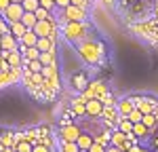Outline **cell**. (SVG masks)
<instances>
[{"label": "cell", "mask_w": 158, "mask_h": 152, "mask_svg": "<svg viewBox=\"0 0 158 152\" xmlns=\"http://www.w3.org/2000/svg\"><path fill=\"white\" fill-rule=\"evenodd\" d=\"M85 34H86L85 21H68V25H65V36L70 38V40H80Z\"/></svg>", "instance_id": "3957f363"}, {"label": "cell", "mask_w": 158, "mask_h": 152, "mask_svg": "<svg viewBox=\"0 0 158 152\" xmlns=\"http://www.w3.org/2000/svg\"><path fill=\"white\" fill-rule=\"evenodd\" d=\"M11 2H21V0H11Z\"/></svg>", "instance_id": "d4e9b609"}, {"label": "cell", "mask_w": 158, "mask_h": 152, "mask_svg": "<svg viewBox=\"0 0 158 152\" xmlns=\"http://www.w3.org/2000/svg\"><path fill=\"white\" fill-rule=\"evenodd\" d=\"M40 4L38 0H21V6H23V11H36V6Z\"/></svg>", "instance_id": "ffe728a7"}, {"label": "cell", "mask_w": 158, "mask_h": 152, "mask_svg": "<svg viewBox=\"0 0 158 152\" xmlns=\"http://www.w3.org/2000/svg\"><path fill=\"white\" fill-rule=\"evenodd\" d=\"M72 87H76V91H85L89 87V76H86L85 70H78L72 76Z\"/></svg>", "instance_id": "ba28073f"}, {"label": "cell", "mask_w": 158, "mask_h": 152, "mask_svg": "<svg viewBox=\"0 0 158 152\" xmlns=\"http://www.w3.org/2000/svg\"><path fill=\"white\" fill-rule=\"evenodd\" d=\"M0 47H2V51H11L17 47V38L13 36L11 32H6V34H2L0 36Z\"/></svg>", "instance_id": "7c38bea8"}, {"label": "cell", "mask_w": 158, "mask_h": 152, "mask_svg": "<svg viewBox=\"0 0 158 152\" xmlns=\"http://www.w3.org/2000/svg\"><path fill=\"white\" fill-rule=\"evenodd\" d=\"M85 112L91 118H99L101 112H103V101L99 99V97H86L85 99Z\"/></svg>", "instance_id": "7a4b0ae2"}, {"label": "cell", "mask_w": 158, "mask_h": 152, "mask_svg": "<svg viewBox=\"0 0 158 152\" xmlns=\"http://www.w3.org/2000/svg\"><path fill=\"white\" fill-rule=\"evenodd\" d=\"M9 4H11V0H0V11H4Z\"/></svg>", "instance_id": "cb8c5ba5"}, {"label": "cell", "mask_w": 158, "mask_h": 152, "mask_svg": "<svg viewBox=\"0 0 158 152\" xmlns=\"http://www.w3.org/2000/svg\"><path fill=\"white\" fill-rule=\"evenodd\" d=\"M68 4H72V0H55V6H59V9H65Z\"/></svg>", "instance_id": "7402d4cb"}, {"label": "cell", "mask_w": 158, "mask_h": 152, "mask_svg": "<svg viewBox=\"0 0 158 152\" xmlns=\"http://www.w3.org/2000/svg\"><path fill=\"white\" fill-rule=\"evenodd\" d=\"M21 13H23V6H21V2H11L2 15H4V21L6 23H13V21H19L21 19Z\"/></svg>", "instance_id": "277c9868"}, {"label": "cell", "mask_w": 158, "mask_h": 152, "mask_svg": "<svg viewBox=\"0 0 158 152\" xmlns=\"http://www.w3.org/2000/svg\"><path fill=\"white\" fill-rule=\"evenodd\" d=\"M36 49L40 51V53H44V51L55 49V42H53L49 36H38V40H36Z\"/></svg>", "instance_id": "5bb4252c"}, {"label": "cell", "mask_w": 158, "mask_h": 152, "mask_svg": "<svg viewBox=\"0 0 158 152\" xmlns=\"http://www.w3.org/2000/svg\"><path fill=\"white\" fill-rule=\"evenodd\" d=\"M19 21H21V23H23L27 30H32L38 19H36V15H34L32 11H23V13H21V19H19Z\"/></svg>", "instance_id": "2e32d148"}, {"label": "cell", "mask_w": 158, "mask_h": 152, "mask_svg": "<svg viewBox=\"0 0 158 152\" xmlns=\"http://www.w3.org/2000/svg\"><path fill=\"white\" fill-rule=\"evenodd\" d=\"M72 4H76V6H80V9H86L89 0H72Z\"/></svg>", "instance_id": "603a6c76"}, {"label": "cell", "mask_w": 158, "mask_h": 152, "mask_svg": "<svg viewBox=\"0 0 158 152\" xmlns=\"http://www.w3.org/2000/svg\"><path fill=\"white\" fill-rule=\"evenodd\" d=\"M53 27H55V23H53V17H51V19H38L32 30L36 32V36H49V32Z\"/></svg>", "instance_id": "52a82bcc"}, {"label": "cell", "mask_w": 158, "mask_h": 152, "mask_svg": "<svg viewBox=\"0 0 158 152\" xmlns=\"http://www.w3.org/2000/svg\"><path fill=\"white\" fill-rule=\"evenodd\" d=\"M80 125L78 123H65V125H61V139H68V141H76V137L80 135Z\"/></svg>", "instance_id": "5b68a950"}, {"label": "cell", "mask_w": 158, "mask_h": 152, "mask_svg": "<svg viewBox=\"0 0 158 152\" xmlns=\"http://www.w3.org/2000/svg\"><path fill=\"white\" fill-rule=\"evenodd\" d=\"M36 40L38 36L34 30H25V34L17 40V47H36Z\"/></svg>", "instance_id": "30bf717a"}, {"label": "cell", "mask_w": 158, "mask_h": 152, "mask_svg": "<svg viewBox=\"0 0 158 152\" xmlns=\"http://www.w3.org/2000/svg\"><path fill=\"white\" fill-rule=\"evenodd\" d=\"M34 15H36V19H51V11H49V9H44V6H40V4L36 6Z\"/></svg>", "instance_id": "d6986e66"}, {"label": "cell", "mask_w": 158, "mask_h": 152, "mask_svg": "<svg viewBox=\"0 0 158 152\" xmlns=\"http://www.w3.org/2000/svg\"><path fill=\"white\" fill-rule=\"evenodd\" d=\"M63 19L65 21H85V9H80L76 4H68L63 9Z\"/></svg>", "instance_id": "8992f818"}, {"label": "cell", "mask_w": 158, "mask_h": 152, "mask_svg": "<svg viewBox=\"0 0 158 152\" xmlns=\"http://www.w3.org/2000/svg\"><path fill=\"white\" fill-rule=\"evenodd\" d=\"M80 51H82V57H85L89 63H99L101 57H103V44L82 42V44H80Z\"/></svg>", "instance_id": "6da1fadb"}, {"label": "cell", "mask_w": 158, "mask_h": 152, "mask_svg": "<svg viewBox=\"0 0 158 152\" xmlns=\"http://www.w3.org/2000/svg\"><path fill=\"white\" fill-rule=\"evenodd\" d=\"M63 144H61V150L65 152H80V148H78V144L76 141H68V139H61Z\"/></svg>", "instance_id": "ac0fdd59"}, {"label": "cell", "mask_w": 158, "mask_h": 152, "mask_svg": "<svg viewBox=\"0 0 158 152\" xmlns=\"http://www.w3.org/2000/svg\"><path fill=\"white\" fill-rule=\"evenodd\" d=\"M25 30H27V27H25L21 21H13V23H9V32H11V34L17 38V40H19V38L25 34Z\"/></svg>", "instance_id": "9a60e30c"}, {"label": "cell", "mask_w": 158, "mask_h": 152, "mask_svg": "<svg viewBox=\"0 0 158 152\" xmlns=\"http://www.w3.org/2000/svg\"><path fill=\"white\" fill-rule=\"evenodd\" d=\"M38 59H40V63H42V65L55 63V49H51V51H44V53H40V55H38Z\"/></svg>", "instance_id": "e0dca14e"}, {"label": "cell", "mask_w": 158, "mask_h": 152, "mask_svg": "<svg viewBox=\"0 0 158 152\" xmlns=\"http://www.w3.org/2000/svg\"><path fill=\"white\" fill-rule=\"evenodd\" d=\"M131 133L135 135V139L139 141V139H148V135H150V129H148L141 120L139 123H133V129H131Z\"/></svg>", "instance_id": "8fae6325"}, {"label": "cell", "mask_w": 158, "mask_h": 152, "mask_svg": "<svg viewBox=\"0 0 158 152\" xmlns=\"http://www.w3.org/2000/svg\"><path fill=\"white\" fill-rule=\"evenodd\" d=\"M4 59L9 61V65L11 68H19L21 65V61H23V57H21V53H19V49L15 47V49H11V51H6L4 53Z\"/></svg>", "instance_id": "9c48e42d"}, {"label": "cell", "mask_w": 158, "mask_h": 152, "mask_svg": "<svg viewBox=\"0 0 158 152\" xmlns=\"http://www.w3.org/2000/svg\"><path fill=\"white\" fill-rule=\"evenodd\" d=\"M133 101H131V97H127V99H122L116 103V112H118V116H127V114L133 110Z\"/></svg>", "instance_id": "4fadbf2b"}, {"label": "cell", "mask_w": 158, "mask_h": 152, "mask_svg": "<svg viewBox=\"0 0 158 152\" xmlns=\"http://www.w3.org/2000/svg\"><path fill=\"white\" fill-rule=\"evenodd\" d=\"M38 2H40V6H44V9H53V6H55V0H38Z\"/></svg>", "instance_id": "44dd1931"}]
</instances>
